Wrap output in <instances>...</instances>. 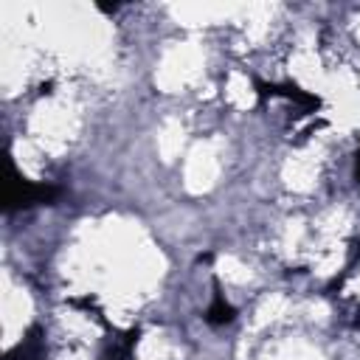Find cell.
I'll return each mask as SVG.
<instances>
[{"label": "cell", "mask_w": 360, "mask_h": 360, "mask_svg": "<svg viewBox=\"0 0 360 360\" xmlns=\"http://www.w3.org/2000/svg\"><path fill=\"white\" fill-rule=\"evenodd\" d=\"M236 318V309L225 301V295L217 290L214 292V301H211V307H208V312H205V321L211 323V326H225V323H231Z\"/></svg>", "instance_id": "7a4b0ae2"}, {"label": "cell", "mask_w": 360, "mask_h": 360, "mask_svg": "<svg viewBox=\"0 0 360 360\" xmlns=\"http://www.w3.org/2000/svg\"><path fill=\"white\" fill-rule=\"evenodd\" d=\"M354 180H357V186H360V152H357V158H354Z\"/></svg>", "instance_id": "277c9868"}, {"label": "cell", "mask_w": 360, "mask_h": 360, "mask_svg": "<svg viewBox=\"0 0 360 360\" xmlns=\"http://www.w3.org/2000/svg\"><path fill=\"white\" fill-rule=\"evenodd\" d=\"M56 194H59L56 186L31 183L11 166L8 180H6V191H3V205H6V211H20V208H31L37 202H51Z\"/></svg>", "instance_id": "6da1fadb"}, {"label": "cell", "mask_w": 360, "mask_h": 360, "mask_svg": "<svg viewBox=\"0 0 360 360\" xmlns=\"http://www.w3.org/2000/svg\"><path fill=\"white\" fill-rule=\"evenodd\" d=\"M259 87V93L262 96H284V98H292V101H301V104H309V107H318V98L315 96H309V93H304V90H298V87H290V84H256Z\"/></svg>", "instance_id": "3957f363"}]
</instances>
